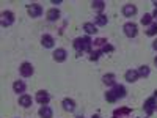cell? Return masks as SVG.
I'll return each instance as SVG.
<instances>
[{
    "instance_id": "9a60e30c",
    "label": "cell",
    "mask_w": 157,
    "mask_h": 118,
    "mask_svg": "<svg viewBox=\"0 0 157 118\" xmlns=\"http://www.w3.org/2000/svg\"><path fill=\"white\" fill-rule=\"evenodd\" d=\"M39 116L41 118H52L54 116V112H52V109L49 106H41V109H39Z\"/></svg>"
},
{
    "instance_id": "603a6c76",
    "label": "cell",
    "mask_w": 157,
    "mask_h": 118,
    "mask_svg": "<svg viewBox=\"0 0 157 118\" xmlns=\"http://www.w3.org/2000/svg\"><path fill=\"white\" fill-rule=\"evenodd\" d=\"M107 22H109L107 16H104V14H98L96 16V24L98 25H107Z\"/></svg>"
},
{
    "instance_id": "4fadbf2b",
    "label": "cell",
    "mask_w": 157,
    "mask_h": 118,
    "mask_svg": "<svg viewBox=\"0 0 157 118\" xmlns=\"http://www.w3.org/2000/svg\"><path fill=\"white\" fill-rule=\"evenodd\" d=\"M63 109L66 110V112H74L75 110V102H74V99H69V98H66V99H63Z\"/></svg>"
},
{
    "instance_id": "7c38bea8",
    "label": "cell",
    "mask_w": 157,
    "mask_h": 118,
    "mask_svg": "<svg viewBox=\"0 0 157 118\" xmlns=\"http://www.w3.org/2000/svg\"><path fill=\"white\" fill-rule=\"evenodd\" d=\"M47 21H50V22H55V21H58V18H60V10H57V8H50L49 11H47Z\"/></svg>"
},
{
    "instance_id": "6da1fadb",
    "label": "cell",
    "mask_w": 157,
    "mask_h": 118,
    "mask_svg": "<svg viewBox=\"0 0 157 118\" xmlns=\"http://www.w3.org/2000/svg\"><path fill=\"white\" fill-rule=\"evenodd\" d=\"M74 49L80 54V52H91V47H93V41L91 38L88 36H83V38H75L74 43H72Z\"/></svg>"
},
{
    "instance_id": "83f0119b",
    "label": "cell",
    "mask_w": 157,
    "mask_h": 118,
    "mask_svg": "<svg viewBox=\"0 0 157 118\" xmlns=\"http://www.w3.org/2000/svg\"><path fill=\"white\" fill-rule=\"evenodd\" d=\"M102 54H105V52H113V46H110V44H105V46H104L102 47Z\"/></svg>"
},
{
    "instance_id": "5b68a950",
    "label": "cell",
    "mask_w": 157,
    "mask_h": 118,
    "mask_svg": "<svg viewBox=\"0 0 157 118\" xmlns=\"http://www.w3.org/2000/svg\"><path fill=\"white\" fill-rule=\"evenodd\" d=\"M0 22H2V27H10V25H13V22H14V13L13 11H3Z\"/></svg>"
},
{
    "instance_id": "f1b7e54d",
    "label": "cell",
    "mask_w": 157,
    "mask_h": 118,
    "mask_svg": "<svg viewBox=\"0 0 157 118\" xmlns=\"http://www.w3.org/2000/svg\"><path fill=\"white\" fill-rule=\"evenodd\" d=\"M152 49H154V50H157V39H155V41L152 43Z\"/></svg>"
},
{
    "instance_id": "5bb4252c",
    "label": "cell",
    "mask_w": 157,
    "mask_h": 118,
    "mask_svg": "<svg viewBox=\"0 0 157 118\" xmlns=\"http://www.w3.org/2000/svg\"><path fill=\"white\" fill-rule=\"evenodd\" d=\"M124 77H126V81H127V82L132 84V82H135V81H137V79H138L140 76H138V71H135V69H129V71H126Z\"/></svg>"
},
{
    "instance_id": "d6a6232c",
    "label": "cell",
    "mask_w": 157,
    "mask_h": 118,
    "mask_svg": "<svg viewBox=\"0 0 157 118\" xmlns=\"http://www.w3.org/2000/svg\"><path fill=\"white\" fill-rule=\"evenodd\" d=\"M154 5H155V10H157V0H154Z\"/></svg>"
},
{
    "instance_id": "484cf974",
    "label": "cell",
    "mask_w": 157,
    "mask_h": 118,
    "mask_svg": "<svg viewBox=\"0 0 157 118\" xmlns=\"http://www.w3.org/2000/svg\"><path fill=\"white\" fill-rule=\"evenodd\" d=\"M101 54H102V52H101L99 49H98V50H91V52H90V60H93V61L98 60V58L101 57Z\"/></svg>"
},
{
    "instance_id": "d6986e66",
    "label": "cell",
    "mask_w": 157,
    "mask_h": 118,
    "mask_svg": "<svg viewBox=\"0 0 157 118\" xmlns=\"http://www.w3.org/2000/svg\"><path fill=\"white\" fill-rule=\"evenodd\" d=\"M91 6L101 14V11H104V8H105V2H104V0H94V2L91 3Z\"/></svg>"
},
{
    "instance_id": "8fae6325",
    "label": "cell",
    "mask_w": 157,
    "mask_h": 118,
    "mask_svg": "<svg viewBox=\"0 0 157 118\" xmlns=\"http://www.w3.org/2000/svg\"><path fill=\"white\" fill-rule=\"evenodd\" d=\"M66 57H68V52L64 50V49H57V50L54 52V60L58 61V63L64 61V60H66Z\"/></svg>"
},
{
    "instance_id": "1f68e13d",
    "label": "cell",
    "mask_w": 157,
    "mask_h": 118,
    "mask_svg": "<svg viewBox=\"0 0 157 118\" xmlns=\"http://www.w3.org/2000/svg\"><path fill=\"white\" fill-rule=\"evenodd\" d=\"M154 65H155V66H157V57L154 58Z\"/></svg>"
},
{
    "instance_id": "836d02e7",
    "label": "cell",
    "mask_w": 157,
    "mask_h": 118,
    "mask_svg": "<svg viewBox=\"0 0 157 118\" xmlns=\"http://www.w3.org/2000/svg\"><path fill=\"white\" fill-rule=\"evenodd\" d=\"M93 118H101V116H99V115H94V116H93Z\"/></svg>"
},
{
    "instance_id": "4316f807",
    "label": "cell",
    "mask_w": 157,
    "mask_h": 118,
    "mask_svg": "<svg viewBox=\"0 0 157 118\" xmlns=\"http://www.w3.org/2000/svg\"><path fill=\"white\" fill-rule=\"evenodd\" d=\"M113 113H115V116H118V115H120V116L121 115H127V113H130V109H116Z\"/></svg>"
},
{
    "instance_id": "52a82bcc",
    "label": "cell",
    "mask_w": 157,
    "mask_h": 118,
    "mask_svg": "<svg viewBox=\"0 0 157 118\" xmlns=\"http://www.w3.org/2000/svg\"><path fill=\"white\" fill-rule=\"evenodd\" d=\"M155 107H157V102H155V98H154V96H151L149 99H146L145 106H143V109H145L146 115H152L154 110H155Z\"/></svg>"
},
{
    "instance_id": "30bf717a",
    "label": "cell",
    "mask_w": 157,
    "mask_h": 118,
    "mask_svg": "<svg viewBox=\"0 0 157 118\" xmlns=\"http://www.w3.org/2000/svg\"><path fill=\"white\" fill-rule=\"evenodd\" d=\"M41 44H43L46 49H52V47H54V44H55V39L52 38L50 35H43V38H41Z\"/></svg>"
},
{
    "instance_id": "9c48e42d",
    "label": "cell",
    "mask_w": 157,
    "mask_h": 118,
    "mask_svg": "<svg viewBox=\"0 0 157 118\" xmlns=\"http://www.w3.org/2000/svg\"><path fill=\"white\" fill-rule=\"evenodd\" d=\"M123 14H124L126 18H132V16H135V14H137V6L132 5V3L124 5V6H123Z\"/></svg>"
},
{
    "instance_id": "4dcf8cb0",
    "label": "cell",
    "mask_w": 157,
    "mask_h": 118,
    "mask_svg": "<svg viewBox=\"0 0 157 118\" xmlns=\"http://www.w3.org/2000/svg\"><path fill=\"white\" fill-rule=\"evenodd\" d=\"M152 18H155V19H157V10H155V11L152 13Z\"/></svg>"
},
{
    "instance_id": "cb8c5ba5",
    "label": "cell",
    "mask_w": 157,
    "mask_h": 118,
    "mask_svg": "<svg viewBox=\"0 0 157 118\" xmlns=\"http://www.w3.org/2000/svg\"><path fill=\"white\" fill-rule=\"evenodd\" d=\"M146 35H148V36H154V35H157V24H151V25H149L148 30H146Z\"/></svg>"
},
{
    "instance_id": "f546056e",
    "label": "cell",
    "mask_w": 157,
    "mask_h": 118,
    "mask_svg": "<svg viewBox=\"0 0 157 118\" xmlns=\"http://www.w3.org/2000/svg\"><path fill=\"white\" fill-rule=\"evenodd\" d=\"M154 98H155V102H157V90L154 91ZM155 110H157V107H155Z\"/></svg>"
},
{
    "instance_id": "ba28073f",
    "label": "cell",
    "mask_w": 157,
    "mask_h": 118,
    "mask_svg": "<svg viewBox=\"0 0 157 118\" xmlns=\"http://www.w3.org/2000/svg\"><path fill=\"white\" fill-rule=\"evenodd\" d=\"M36 101L41 104V106H47L49 101H50V95L47 93L46 90H39L36 93Z\"/></svg>"
},
{
    "instance_id": "e575fe53",
    "label": "cell",
    "mask_w": 157,
    "mask_h": 118,
    "mask_svg": "<svg viewBox=\"0 0 157 118\" xmlns=\"http://www.w3.org/2000/svg\"><path fill=\"white\" fill-rule=\"evenodd\" d=\"M77 118H82V116H77Z\"/></svg>"
},
{
    "instance_id": "7402d4cb",
    "label": "cell",
    "mask_w": 157,
    "mask_h": 118,
    "mask_svg": "<svg viewBox=\"0 0 157 118\" xmlns=\"http://www.w3.org/2000/svg\"><path fill=\"white\" fill-rule=\"evenodd\" d=\"M107 44V39H104V38H98L96 41H93V46L94 47H99V50H102V47Z\"/></svg>"
},
{
    "instance_id": "ac0fdd59",
    "label": "cell",
    "mask_w": 157,
    "mask_h": 118,
    "mask_svg": "<svg viewBox=\"0 0 157 118\" xmlns=\"http://www.w3.org/2000/svg\"><path fill=\"white\" fill-rule=\"evenodd\" d=\"M83 30H85L88 35H94V33L98 32L96 25H94L93 22H85V24H83Z\"/></svg>"
},
{
    "instance_id": "d590c367",
    "label": "cell",
    "mask_w": 157,
    "mask_h": 118,
    "mask_svg": "<svg viewBox=\"0 0 157 118\" xmlns=\"http://www.w3.org/2000/svg\"><path fill=\"white\" fill-rule=\"evenodd\" d=\"M113 118H116V116H115V115H113Z\"/></svg>"
},
{
    "instance_id": "e0dca14e",
    "label": "cell",
    "mask_w": 157,
    "mask_h": 118,
    "mask_svg": "<svg viewBox=\"0 0 157 118\" xmlns=\"http://www.w3.org/2000/svg\"><path fill=\"white\" fill-rule=\"evenodd\" d=\"M19 104L22 107H30L32 106V96L29 95H21L19 96Z\"/></svg>"
},
{
    "instance_id": "d4e9b609",
    "label": "cell",
    "mask_w": 157,
    "mask_h": 118,
    "mask_svg": "<svg viewBox=\"0 0 157 118\" xmlns=\"http://www.w3.org/2000/svg\"><path fill=\"white\" fill-rule=\"evenodd\" d=\"M152 19H154L152 14H145V16L141 18V24L143 25H151L152 24Z\"/></svg>"
},
{
    "instance_id": "3957f363",
    "label": "cell",
    "mask_w": 157,
    "mask_h": 118,
    "mask_svg": "<svg viewBox=\"0 0 157 118\" xmlns=\"http://www.w3.org/2000/svg\"><path fill=\"white\" fill-rule=\"evenodd\" d=\"M123 30H124V33H126L127 38H135L137 33H138L137 24H134V22H126L124 27H123Z\"/></svg>"
},
{
    "instance_id": "44dd1931",
    "label": "cell",
    "mask_w": 157,
    "mask_h": 118,
    "mask_svg": "<svg viewBox=\"0 0 157 118\" xmlns=\"http://www.w3.org/2000/svg\"><path fill=\"white\" fill-rule=\"evenodd\" d=\"M149 66H146V65H143V66H140V69H138V76L140 77H148L149 76Z\"/></svg>"
},
{
    "instance_id": "7a4b0ae2",
    "label": "cell",
    "mask_w": 157,
    "mask_h": 118,
    "mask_svg": "<svg viewBox=\"0 0 157 118\" xmlns=\"http://www.w3.org/2000/svg\"><path fill=\"white\" fill-rule=\"evenodd\" d=\"M126 96V88L123 85H113V88L110 91H107V95H105V99L109 102H115L116 99H120V98H124Z\"/></svg>"
},
{
    "instance_id": "8992f818",
    "label": "cell",
    "mask_w": 157,
    "mask_h": 118,
    "mask_svg": "<svg viewBox=\"0 0 157 118\" xmlns=\"http://www.w3.org/2000/svg\"><path fill=\"white\" fill-rule=\"evenodd\" d=\"M27 11H29V14L32 18H39L43 14V8L39 3H29L27 5Z\"/></svg>"
},
{
    "instance_id": "ffe728a7",
    "label": "cell",
    "mask_w": 157,
    "mask_h": 118,
    "mask_svg": "<svg viewBox=\"0 0 157 118\" xmlns=\"http://www.w3.org/2000/svg\"><path fill=\"white\" fill-rule=\"evenodd\" d=\"M13 90H14V93H24L25 91V84L22 81H16L13 84Z\"/></svg>"
},
{
    "instance_id": "277c9868",
    "label": "cell",
    "mask_w": 157,
    "mask_h": 118,
    "mask_svg": "<svg viewBox=\"0 0 157 118\" xmlns=\"http://www.w3.org/2000/svg\"><path fill=\"white\" fill-rule=\"evenodd\" d=\"M19 73H21V76L22 77H32L33 76V73H35V69H33V65L32 63H29V61H24L21 66H19Z\"/></svg>"
},
{
    "instance_id": "2e32d148",
    "label": "cell",
    "mask_w": 157,
    "mask_h": 118,
    "mask_svg": "<svg viewBox=\"0 0 157 118\" xmlns=\"http://www.w3.org/2000/svg\"><path fill=\"white\" fill-rule=\"evenodd\" d=\"M102 82L109 87H113V85H116V76L115 74H105L102 77Z\"/></svg>"
}]
</instances>
